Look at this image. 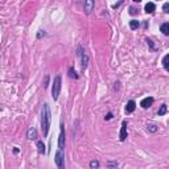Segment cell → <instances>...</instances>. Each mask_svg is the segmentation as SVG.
<instances>
[{"mask_svg":"<svg viewBox=\"0 0 169 169\" xmlns=\"http://www.w3.org/2000/svg\"><path fill=\"white\" fill-rule=\"evenodd\" d=\"M50 122H52L50 108H49V106H48V103H44V105H42V110H41V127H42V134H44L45 137L49 134Z\"/></svg>","mask_w":169,"mask_h":169,"instance_id":"cell-1","label":"cell"},{"mask_svg":"<svg viewBox=\"0 0 169 169\" xmlns=\"http://www.w3.org/2000/svg\"><path fill=\"white\" fill-rule=\"evenodd\" d=\"M60 92H61V75H56L54 81H53L52 84V97L54 100L58 99L60 97Z\"/></svg>","mask_w":169,"mask_h":169,"instance_id":"cell-2","label":"cell"},{"mask_svg":"<svg viewBox=\"0 0 169 169\" xmlns=\"http://www.w3.org/2000/svg\"><path fill=\"white\" fill-rule=\"evenodd\" d=\"M54 161H56V165L58 167V169H65V156H64L62 149H58V151L56 152Z\"/></svg>","mask_w":169,"mask_h":169,"instance_id":"cell-3","label":"cell"},{"mask_svg":"<svg viewBox=\"0 0 169 169\" xmlns=\"http://www.w3.org/2000/svg\"><path fill=\"white\" fill-rule=\"evenodd\" d=\"M78 57H81V65H82V69H86L87 64H89V56L86 54L84 52H82V48L78 46Z\"/></svg>","mask_w":169,"mask_h":169,"instance_id":"cell-4","label":"cell"},{"mask_svg":"<svg viewBox=\"0 0 169 169\" xmlns=\"http://www.w3.org/2000/svg\"><path fill=\"white\" fill-rule=\"evenodd\" d=\"M64 147H65V126L64 123H61V134L58 136V149L64 151Z\"/></svg>","mask_w":169,"mask_h":169,"instance_id":"cell-5","label":"cell"},{"mask_svg":"<svg viewBox=\"0 0 169 169\" xmlns=\"http://www.w3.org/2000/svg\"><path fill=\"white\" fill-rule=\"evenodd\" d=\"M120 142H124L127 139V122L122 123V128H120V135H119Z\"/></svg>","mask_w":169,"mask_h":169,"instance_id":"cell-6","label":"cell"},{"mask_svg":"<svg viewBox=\"0 0 169 169\" xmlns=\"http://www.w3.org/2000/svg\"><path fill=\"white\" fill-rule=\"evenodd\" d=\"M152 105H153V98H152V97L144 98V99L140 102V106H142L143 108H148V107H151Z\"/></svg>","mask_w":169,"mask_h":169,"instance_id":"cell-7","label":"cell"},{"mask_svg":"<svg viewBox=\"0 0 169 169\" xmlns=\"http://www.w3.org/2000/svg\"><path fill=\"white\" fill-rule=\"evenodd\" d=\"M27 137H28L29 140H35L36 137H37V131H36V128H33V127L28 128V131H27Z\"/></svg>","mask_w":169,"mask_h":169,"instance_id":"cell-8","label":"cell"},{"mask_svg":"<svg viewBox=\"0 0 169 169\" xmlns=\"http://www.w3.org/2000/svg\"><path fill=\"white\" fill-rule=\"evenodd\" d=\"M135 108H136V103H135V100H128V103H127V106H126V112L127 114L134 112Z\"/></svg>","mask_w":169,"mask_h":169,"instance_id":"cell-9","label":"cell"},{"mask_svg":"<svg viewBox=\"0 0 169 169\" xmlns=\"http://www.w3.org/2000/svg\"><path fill=\"white\" fill-rule=\"evenodd\" d=\"M94 5H95V3L92 1V0H87V1H84V11H86L87 15H89V13L92 11Z\"/></svg>","mask_w":169,"mask_h":169,"instance_id":"cell-10","label":"cell"},{"mask_svg":"<svg viewBox=\"0 0 169 169\" xmlns=\"http://www.w3.org/2000/svg\"><path fill=\"white\" fill-rule=\"evenodd\" d=\"M144 9H145V12L147 13H153L155 9H156V4H155V3H147Z\"/></svg>","mask_w":169,"mask_h":169,"instance_id":"cell-11","label":"cell"},{"mask_svg":"<svg viewBox=\"0 0 169 169\" xmlns=\"http://www.w3.org/2000/svg\"><path fill=\"white\" fill-rule=\"evenodd\" d=\"M160 30L162 32V35L169 36V22H164V24L160 27Z\"/></svg>","mask_w":169,"mask_h":169,"instance_id":"cell-12","label":"cell"},{"mask_svg":"<svg viewBox=\"0 0 169 169\" xmlns=\"http://www.w3.org/2000/svg\"><path fill=\"white\" fill-rule=\"evenodd\" d=\"M37 148H38V152H40V153H46V149H45V144L44 143L41 142V140H38L37 142Z\"/></svg>","mask_w":169,"mask_h":169,"instance_id":"cell-13","label":"cell"},{"mask_svg":"<svg viewBox=\"0 0 169 169\" xmlns=\"http://www.w3.org/2000/svg\"><path fill=\"white\" fill-rule=\"evenodd\" d=\"M162 66L169 72V54H167L164 58H162Z\"/></svg>","mask_w":169,"mask_h":169,"instance_id":"cell-14","label":"cell"},{"mask_svg":"<svg viewBox=\"0 0 169 169\" xmlns=\"http://www.w3.org/2000/svg\"><path fill=\"white\" fill-rule=\"evenodd\" d=\"M129 28H131L132 30L137 29V28H139V21L137 20H131L129 21Z\"/></svg>","mask_w":169,"mask_h":169,"instance_id":"cell-15","label":"cell"},{"mask_svg":"<svg viewBox=\"0 0 169 169\" xmlns=\"http://www.w3.org/2000/svg\"><path fill=\"white\" fill-rule=\"evenodd\" d=\"M167 111H168L167 105H161V107H160V110H159V116H162V115H165V114H167Z\"/></svg>","mask_w":169,"mask_h":169,"instance_id":"cell-16","label":"cell"},{"mask_svg":"<svg viewBox=\"0 0 169 169\" xmlns=\"http://www.w3.org/2000/svg\"><path fill=\"white\" fill-rule=\"evenodd\" d=\"M90 168H91V169H98V168H99V162L95 161V160L90 161Z\"/></svg>","mask_w":169,"mask_h":169,"instance_id":"cell-17","label":"cell"},{"mask_svg":"<svg viewBox=\"0 0 169 169\" xmlns=\"http://www.w3.org/2000/svg\"><path fill=\"white\" fill-rule=\"evenodd\" d=\"M69 75H70V78H78L77 73H75V70L73 69V67H70L69 69Z\"/></svg>","mask_w":169,"mask_h":169,"instance_id":"cell-18","label":"cell"},{"mask_svg":"<svg viewBox=\"0 0 169 169\" xmlns=\"http://www.w3.org/2000/svg\"><path fill=\"white\" fill-rule=\"evenodd\" d=\"M148 131H151V132H156L157 129H159V127H157L156 124H148Z\"/></svg>","mask_w":169,"mask_h":169,"instance_id":"cell-19","label":"cell"},{"mask_svg":"<svg viewBox=\"0 0 169 169\" xmlns=\"http://www.w3.org/2000/svg\"><path fill=\"white\" fill-rule=\"evenodd\" d=\"M162 11H164L165 13H169V3H164V4H162Z\"/></svg>","mask_w":169,"mask_h":169,"instance_id":"cell-20","label":"cell"},{"mask_svg":"<svg viewBox=\"0 0 169 169\" xmlns=\"http://www.w3.org/2000/svg\"><path fill=\"white\" fill-rule=\"evenodd\" d=\"M111 118H112V114H111V112H108V114H107V116H105V119L106 120H110Z\"/></svg>","mask_w":169,"mask_h":169,"instance_id":"cell-21","label":"cell"}]
</instances>
